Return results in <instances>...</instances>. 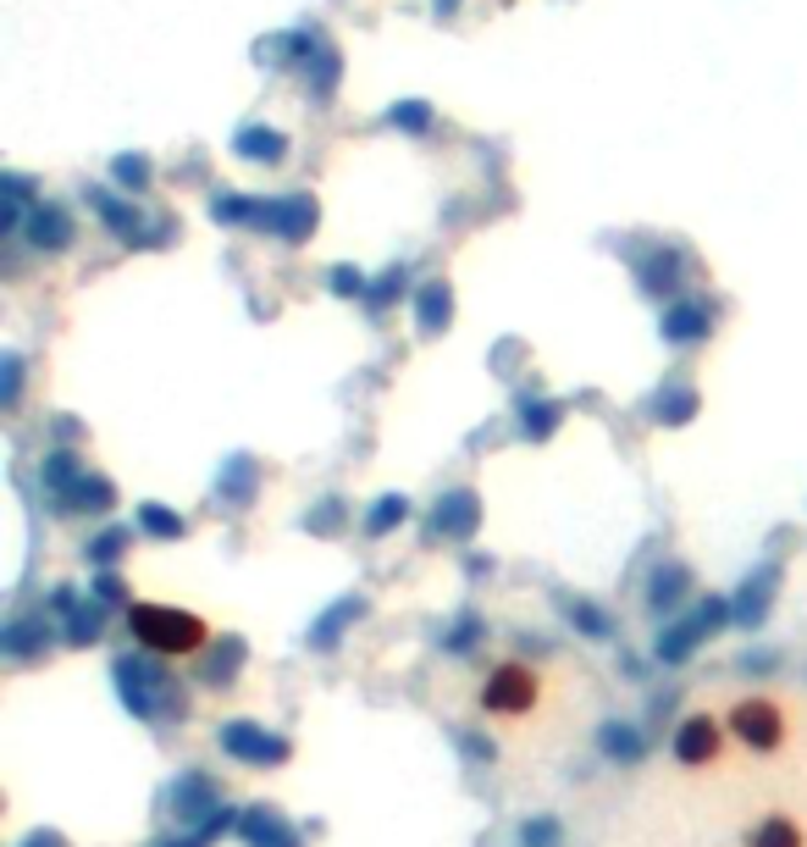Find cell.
Wrapping results in <instances>:
<instances>
[{"mask_svg": "<svg viewBox=\"0 0 807 847\" xmlns=\"http://www.w3.org/2000/svg\"><path fill=\"white\" fill-rule=\"evenodd\" d=\"M133 626L150 648H166V654H189L205 637V626L194 615H166V610H133Z\"/></svg>", "mask_w": 807, "mask_h": 847, "instance_id": "cell-1", "label": "cell"}]
</instances>
